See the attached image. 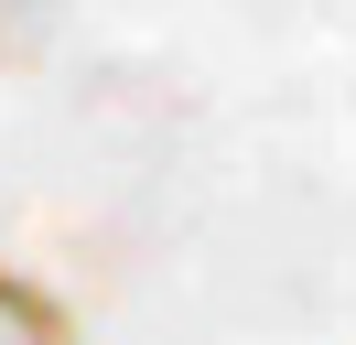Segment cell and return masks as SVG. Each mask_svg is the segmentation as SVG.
<instances>
[{
  "instance_id": "6da1fadb",
  "label": "cell",
  "mask_w": 356,
  "mask_h": 345,
  "mask_svg": "<svg viewBox=\"0 0 356 345\" xmlns=\"http://www.w3.org/2000/svg\"><path fill=\"white\" fill-rule=\"evenodd\" d=\"M0 345H76V323H65V302H54L44 280L0 270Z\"/></svg>"
},
{
  "instance_id": "7a4b0ae2",
  "label": "cell",
  "mask_w": 356,
  "mask_h": 345,
  "mask_svg": "<svg viewBox=\"0 0 356 345\" xmlns=\"http://www.w3.org/2000/svg\"><path fill=\"white\" fill-rule=\"evenodd\" d=\"M44 22H54V0H0V65L44 54Z\"/></svg>"
}]
</instances>
